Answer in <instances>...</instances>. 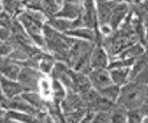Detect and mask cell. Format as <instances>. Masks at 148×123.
I'll return each instance as SVG.
<instances>
[{"instance_id": "cell-1", "label": "cell", "mask_w": 148, "mask_h": 123, "mask_svg": "<svg viewBox=\"0 0 148 123\" xmlns=\"http://www.w3.org/2000/svg\"><path fill=\"white\" fill-rule=\"evenodd\" d=\"M132 13L129 12L122 23L115 31L104 36L101 45L108 54L109 60L122 52L124 49L138 43V39L132 26Z\"/></svg>"}, {"instance_id": "cell-2", "label": "cell", "mask_w": 148, "mask_h": 123, "mask_svg": "<svg viewBox=\"0 0 148 123\" xmlns=\"http://www.w3.org/2000/svg\"><path fill=\"white\" fill-rule=\"evenodd\" d=\"M45 39V50L48 51L57 61L65 62L69 50L76 38L54 30L47 24L43 27Z\"/></svg>"}, {"instance_id": "cell-3", "label": "cell", "mask_w": 148, "mask_h": 123, "mask_svg": "<svg viewBox=\"0 0 148 123\" xmlns=\"http://www.w3.org/2000/svg\"><path fill=\"white\" fill-rule=\"evenodd\" d=\"M147 84L128 81L120 87L116 105L127 112L137 111L143 104L147 103Z\"/></svg>"}, {"instance_id": "cell-4", "label": "cell", "mask_w": 148, "mask_h": 123, "mask_svg": "<svg viewBox=\"0 0 148 123\" xmlns=\"http://www.w3.org/2000/svg\"><path fill=\"white\" fill-rule=\"evenodd\" d=\"M95 44L84 40L76 39L67 55L65 64L75 71L88 74L92 70L90 67V57Z\"/></svg>"}, {"instance_id": "cell-5", "label": "cell", "mask_w": 148, "mask_h": 123, "mask_svg": "<svg viewBox=\"0 0 148 123\" xmlns=\"http://www.w3.org/2000/svg\"><path fill=\"white\" fill-rule=\"evenodd\" d=\"M17 17L32 43L45 50L43 27L46 22V17L40 10L28 8L22 10Z\"/></svg>"}, {"instance_id": "cell-6", "label": "cell", "mask_w": 148, "mask_h": 123, "mask_svg": "<svg viewBox=\"0 0 148 123\" xmlns=\"http://www.w3.org/2000/svg\"><path fill=\"white\" fill-rule=\"evenodd\" d=\"M85 104L88 112L101 113V112H111L115 107V103H112L104 98L97 91L91 89L87 93L81 94Z\"/></svg>"}, {"instance_id": "cell-7", "label": "cell", "mask_w": 148, "mask_h": 123, "mask_svg": "<svg viewBox=\"0 0 148 123\" xmlns=\"http://www.w3.org/2000/svg\"><path fill=\"white\" fill-rule=\"evenodd\" d=\"M43 78H45V74L42 73L39 70L21 67L17 81L21 86L23 92L39 93L40 81Z\"/></svg>"}, {"instance_id": "cell-8", "label": "cell", "mask_w": 148, "mask_h": 123, "mask_svg": "<svg viewBox=\"0 0 148 123\" xmlns=\"http://www.w3.org/2000/svg\"><path fill=\"white\" fill-rule=\"evenodd\" d=\"M60 107L64 116L88 112L82 95L72 92H67L66 97L60 103Z\"/></svg>"}, {"instance_id": "cell-9", "label": "cell", "mask_w": 148, "mask_h": 123, "mask_svg": "<svg viewBox=\"0 0 148 123\" xmlns=\"http://www.w3.org/2000/svg\"><path fill=\"white\" fill-rule=\"evenodd\" d=\"M71 73H72V69L67 66V64H65L64 62L57 61L55 63L50 75L53 80L58 81L66 88L67 92H71L72 89Z\"/></svg>"}, {"instance_id": "cell-10", "label": "cell", "mask_w": 148, "mask_h": 123, "mask_svg": "<svg viewBox=\"0 0 148 123\" xmlns=\"http://www.w3.org/2000/svg\"><path fill=\"white\" fill-rule=\"evenodd\" d=\"M45 23L49 25L51 28H53L54 30L59 31V33H66L69 31L83 27L81 17L78 18L76 20H73L62 19V18L53 17V18H50V19L46 20Z\"/></svg>"}, {"instance_id": "cell-11", "label": "cell", "mask_w": 148, "mask_h": 123, "mask_svg": "<svg viewBox=\"0 0 148 123\" xmlns=\"http://www.w3.org/2000/svg\"><path fill=\"white\" fill-rule=\"evenodd\" d=\"M91 83L92 88L95 91H100L108 86L113 84L110 79L109 71L108 69H97L92 70L87 74Z\"/></svg>"}, {"instance_id": "cell-12", "label": "cell", "mask_w": 148, "mask_h": 123, "mask_svg": "<svg viewBox=\"0 0 148 123\" xmlns=\"http://www.w3.org/2000/svg\"><path fill=\"white\" fill-rule=\"evenodd\" d=\"M82 13L81 19L83 27L94 30H98L95 0H82Z\"/></svg>"}, {"instance_id": "cell-13", "label": "cell", "mask_w": 148, "mask_h": 123, "mask_svg": "<svg viewBox=\"0 0 148 123\" xmlns=\"http://www.w3.org/2000/svg\"><path fill=\"white\" fill-rule=\"evenodd\" d=\"M129 12H130V8L128 4L117 2L109 18V21H108L109 28L112 31L117 30L119 27V25L122 23V21L125 20V18L127 17Z\"/></svg>"}, {"instance_id": "cell-14", "label": "cell", "mask_w": 148, "mask_h": 123, "mask_svg": "<svg viewBox=\"0 0 148 123\" xmlns=\"http://www.w3.org/2000/svg\"><path fill=\"white\" fill-rule=\"evenodd\" d=\"M109 57L102 45H95L90 57V67L92 70L108 69Z\"/></svg>"}, {"instance_id": "cell-15", "label": "cell", "mask_w": 148, "mask_h": 123, "mask_svg": "<svg viewBox=\"0 0 148 123\" xmlns=\"http://www.w3.org/2000/svg\"><path fill=\"white\" fill-rule=\"evenodd\" d=\"M116 4H117V2L114 1V0H108V1L97 4L96 19H97L98 28L103 26H108V21H109L111 12H112Z\"/></svg>"}, {"instance_id": "cell-16", "label": "cell", "mask_w": 148, "mask_h": 123, "mask_svg": "<svg viewBox=\"0 0 148 123\" xmlns=\"http://www.w3.org/2000/svg\"><path fill=\"white\" fill-rule=\"evenodd\" d=\"M71 83H72V93H76L79 94H82L87 93L92 89V85L89 81V78L86 74L82 72L75 71L72 70L71 73Z\"/></svg>"}, {"instance_id": "cell-17", "label": "cell", "mask_w": 148, "mask_h": 123, "mask_svg": "<svg viewBox=\"0 0 148 123\" xmlns=\"http://www.w3.org/2000/svg\"><path fill=\"white\" fill-rule=\"evenodd\" d=\"M62 8L56 14L55 17L62 18L67 20H76L82 16V4H71V3H63Z\"/></svg>"}, {"instance_id": "cell-18", "label": "cell", "mask_w": 148, "mask_h": 123, "mask_svg": "<svg viewBox=\"0 0 148 123\" xmlns=\"http://www.w3.org/2000/svg\"><path fill=\"white\" fill-rule=\"evenodd\" d=\"M21 69V66H18L15 61L10 60L8 57H4L0 63V72L3 77L12 81L18 80Z\"/></svg>"}, {"instance_id": "cell-19", "label": "cell", "mask_w": 148, "mask_h": 123, "mask_svg": "<svg viewBox=\"0 0 148 123\" xmlns=\"http://www.w3.org/2000/svg\"><path fill=\"white\" fill-rule=\"evenodd\" d=\"M8 110L20 111V112H23L26 114H30V115H32V116H35L37 113L40 112L39 110H37L36 108L32 107V105L28 103L26 100L23 99L21 94L9 100Z\"/></svg>"}, {"instance_id": "cell-20", "label": "cell", "mask_w": 148, "mask_h": 123, "mask_svg": "<svg viewBox=\"0 0 148 123\" xmlns=\"http://www.w3.org/2000/svg\"><path fill=\"white\" fill-rule=\"evenodd\" d=\"M0 90L9 99L18 96L23 93L21 86L17 81H12L3 77L0 81Z\"/></svg>"}, {"instance_id": "cell-21", "label": "cell", "mask_w": 148, "mask_h": 123, "mask_svg": "<svg viewBox=\"0 0 148 123\" xmlns=\"http://www.w3.org/2000/svg\"><path fill=\"white\" fill-rule=\"evenodd\" d=\"M130 12L140 20L143 24L147 27L148 25V8H147V0L143 2L132 3L129 5Z\"/></svg>"}, {"instance_id": "cell-22", "label": "cell", "mask_w": 148, "mask_h": 123, "mask_svg": "<svg viewBox=\"0 0 148 123\" xmlns=\"http://www.w3.org/2000/svg\"><path fill=\"white\" fill-rule=\"evenodd\" d=\"M21 97L32 105L34 108L39 111H45V102L46 99L42 96L40 93L37 92H23Z\"/></svg>"}, {"instance_id": "cell-23", "label": "cell", "mask_w": 148, "mask_h": 123, "mask_svg": "<svg viewBox=\"0 0 148 123\" xmlns=\"http://www.w3.org/2000/svg\"><path fill=\"white\" fill-rule=\"evenodd\" d=\"M146 52L145 47H143L140 43H136L131 46L124 49L122 52H120L117 57L114 58H119V59H133L135 60L136 58L141 57L142 55ZM113 59V58H112Z\"/></svg>"}, {"instance_id": "cell-24", "label": "cell", "mask_w": 148, "mask_h": 123, "mask_svg": "<svg viewBox=\"0 0 148 123\" xmlns=\"http://www.w3.org/2000/svg\"><path fill=\"white\" fill-rule=\"evenodd\" d=\"M132 26L134 33L138 39V43H140L143 47L147 45V27L143 22L135 18L133 15L132 16Z\"/></svg>"}, {"instance_id": "cell-25", "label": "cell", "mask_w": 148, "mask_h": 123, "mask_svg": "<svg viewBox=\"0 0 148 123\" xmlns=\"http://www.w3.org/2000/svg\"><path fill=\"white\" fill-rule=\"evenodd\" d=\"M109 75L110 79L112 81V83L121 87L124 84H126L129 81V74H130V68L125 69H115L110 70Z\"/></svg>"}, {"instance_id": "cell-26", "label": "cell", "mask_w": 148, "mask_h": 123, "mask_svg": "<svg viewBox=\"0 0 148 123\" xmlns=\"http://www.w3.org/2000/svg\"><path fill=\"white\" fill-rule=\"evenodd\" d=\"M147 68V54L145 52L141 57H139L134 60L133 64L130 68V74H129V81H132L140 72Z\"/></svg>"}, {"instance_id": "cell-27", "label": "cell", "mask_w": 148, "mask_h": 123, "mask_svg": "<svg viewBox=\"0 0 148 123\" xmlns=\"http://www.w3.org/2000/svg\"><path fill=\"white\" fill-rule=\"evenodd\" d=\"M59 10L60 6L56 0H42L40 11L46 17V20L55 17Z\"/></svg>"}, {"instance_id": "cell-28", "label": "cell", "mask_w": 148, "mask_h": 123, "mask_svg": "<svg viewBox=\"0 0 148 123\" xmlns=\"http://www.w3.org/2000/svg\"><path fill=\"white\" fill-rule=\"evenodd\" d=\"M66 95V88L58 81L52 79V83H51V96H52V99L51 100L60 104L65 99Z\"/></svg>"}, {"instance_id": "cell-29", "label": "cell", "mask_w": 148, "mask_h": 123, "mask_svg": "<svg viewBox=\"0 0 148 123\" xmlns=\"http://www.w3.org/2000/svg\"><path fill=\"white\" fill-rule=\"evenodd\" d=\"M2 4V8L11 17H17L22 10L21 0H0Z\"/></svg>"}, {"instance_id": "cell-30", "label": "cell", "mask_w": 148, "mask_h": 123, "mask_svg": "<svg viewBox=\"0 0 148 123\" xmlns=\"http://www.w3.org/2000/svg\"><path fill=\"white\" fill-rule=\"evenodd\" d=\"M4 117H6L10 120L18 121L21 123H34V116L26 114L20 111L15 110H7L4 113Z\"/></svg>"}, {"instance_id": "cell-31", "label": "cell", "mask_w": 148, "mask_h": 123, "mask_svg": "<svg viewBox=\"0 0 148 123\" xmlns=\"http://www.w3.org/2000/svg\"><path fill=\"white\" fill-rule=\"evenodd\" d=\"M56 62H57V60L54 58L52 55L49 54L48 52H46V54L43 57V58L39 61L38 70L43 74H50Z\"/></svg>"}, {"instance_id": "cell-32", "label": "cell", "mask_w": 148, "mask_h": 123, "mask_svg": "<svg viewBox=\"0 0 148 123\" xmlns=\"http://www.w3.org/2000/svg\"><path fill=\"white\" fill-rule=\"evenodd\" d=\"M119 90H120V87H119V86L115 84H111L100 91H97V92L106 100L116 104L119 97Z\"/></svg>"}, {"instance_id": "cell-33", "label": "cell", "mask_w": 148, "mask_h": 123, "mask_svg": "<svg viewBox=\"0 0 148 123\" xmlns=\"http://www.w3.org/2000/svg\"><path fill=\"white\" fill-rule=\"evenodd\" d=\"M109 123H127V111L118 105H115L110 112Z\"/></svg>"}, {"instance_id": "cell-34", "label": "cell", "mask_w": 148, "mask_h": 123, "mask_svg": "<svg viewBox=\"0 0 148 123\" xmlns=\"http://www.w3.org/2000/svg\"><path fill=\"white\" fill-rule=\"evenodd\" d=\"M133 59H119L113 58L109 61L108 65V70H115V69H125V68H131L133 64Z\"/></svg>"}, {"instance_id": "cell-35", "label": "cell", "mask_w": 148, "mask_h": 123, "mask_svg": "<svg viewBox=\"0 0 148 123\" xmlns=\"http://www.w3.org/2000/svg\"><path fill=\"white\" fill-rule=\"evenodd\" d=\"M34 123H54V121L46 111H40L34 116Z\"/></svg>"}, {"instance_id": "cell-36", "label": "cell", "mask_w": 148, "mask_h": 123, "mask_svg": "<svg viewBox=\"0 0 148 123\" xmlns=\"http://www.w3.org/2000/svg\"><path fill=\"white\" fill-rule=\"evenodd\" d=\"M42 0H21L22 6L26 7L28 10H40Z\"/></svg>"}, {"instance_id": "cell-37", "label": "cell", "mask_w": 148, "mask_h": 123, "mask_svg": "<svg viewBox=\"0 0 148 123\" xmlns=\"http://www.w3.org/2000/svg\"><path fill=\"white\" fill-rule=\"evenodd\" d=\"M143 118L135 111L127 112V123H143Z\"/></svg>"}, {"instance_id": "cell-38", "label": "cell", "mask_w": 148, "mask_h": 123, "mask_svg": "<svg viewBox=\"0 0 148 123\" xmlns=\"http://www.w3.org/2000/svg\"><path fill=\"white\" fill-rule=\"evenodd\" d=\"M10 31L8 28H5V27H0V42H7L8 38L10 37Z\"/></svg>"}, {"instance_id": "cell-39", "label": "cell", "mask_w": 148, "mask_h": 123, "mask_svg": "<svg viewBox=\"0 0 148 123\" xmlns=\"http://www.w3.org/2000/svg\"><path fill=\"white\" fill-rule=\"evenodd\" d=\"M95 113L92 112H87L86 115L82 118V120L79 123H92V118H94Z\"/></svg>"}, {"instance_id": "cell-40", "label": "cell", "mask_w": 148, "mask_h": 123, "mask_svg": "<svg viewBox=\"0 0 148 123\" xmlns=\"http://www.w3.org/2000/svg\"><path fill=\"white\" fill-rule=\"evenodd\" d=\"M0 123H21V122L10 120V118H8L6 117L2 116V117H0Z\"/></svg>"}, {"instance_id": "cell-41", "label": "cell", "mask_w": 148, "mask_h": 123, "mask_svg": "<svg viewBox=\"0 0 148 123\" xmlns=\"http://www.w3.org/2000/svg\"><path fill=\"white\" fill-rule=\"evenodd\" d=\"M82 0H63V3H71V4H82Z\"/></svg>"}, {"instance_id": "cell-42", "label": "cell", "mask_w": 148, "mask_h": 123, "mask_svg": "<svg viewBox=\"0 0 148 123\" xmlns=\"http://www.w3.org/2000/svg\"><path fill=\"white\" fill-rule=\"evenodd\" d=\"M114 1L118 2V3H126L128 5H130V4L134 2V0H114Z\"/></svg>"}, {"instance_id": "cell-43", "label": "cell", "mask_w": 148, "mask_h": 123, "mask_svg": "<svg viewBox=\"0 0 148 123\" xmlns=\"http://www.w3.org/2000/svg\"><path fill=\"white\" fill-rule=\"evenodd\" d=\"M4 113H5V110H3V109L0 107V117L4 116Z\"/></svg>"}, {"instance_id": "cell-44", "label": "cell", "mask_w": 148, "mask_h": 123, "mask_svg": "<svg viewBox=\"0 0 148 123\" xmlns=\"http://www.w3.org/2000/svg\"><path fill=\"white\" fill-rule=\"evenodd\" d=\"M56 1H57V3L58 4L59 6H61L63 4V0H56Z\"/></svg>"}, {"instance_id": "cell-45", "label": "cell", "mask_w": 148, "mask_h": 123, "mask_svg": "<svg viewBox=\"0 0 148 123\" xmlns=\"http://www.w3.org/2000/svg\"><path fill=\"white\" fill-rule=\"evenodd\" d=\"M105 1H108V0H95V2H96V4L101 3V2H105Z\"/></svg>"}, {"instance_id": "cell-46", "label": "cell", "mask_w": 148, "mask_h": 123, "mask_svg": "<svg viewBox=\"0 0 148 123\" xmlns=\"http://www.w3.org/2000/svg\"><path fill=\"white\" fill-rule=\"evenodd\" d=\"M143 1H145V0H134V2H133V3H138V2H143Z\"/></svg>"}, {"instance_id": "cell-47", "label": "cell", "mask_w": 148, "mask_h": 123, "mask_svg": "<svg viewBox=\"0 0 148 123\" xmlns=\"http://www.w3.org/2000/svg\"><path fill=\"white\" fill-rule=\"evenodd\" d=\"M3 78V75L1 74V72H0V81H1V79Z\"/></svg>"}, {"instance_id": "cell-48", "label": "cell", "mask_w": 148, "mask_h": 123, "mask_svg": "<svg viewBox=\"0 0 148 123\" xmlns=\"http://www.w3.org/2000/svg\"><path fill=\"white\" fill-rule=\"evenodd\" d=\"M2 59H3V58H0V63H1V61H2Z\"/></svg>"}, {"instance_id": "cell-49", "label": "cell", "mask_w": 148, "mask_h": 123, "mask_svg": "<svg viewBox=\"0 0 148 123\" xmlns=\"http://www.w3.org/2000/svg\"><path fill=\"white\" fill-rule=\"evenodd\" d=\"M2 44V42H0V44Z\"/></svg>"}, {"instance_id": "cell-50", "label": "cell", "mask_w": 148, "mask_h": 123, "mask_svg": "<svg viewBox=\"0 0 148 123\" xmlns=\"http://www.w3.org/2000/svg\"><path fill=\"white\" fill-rule=\"evenodd\" d=\"M1 10H0V12H1Z\"/></svg>"}]
</instances>
